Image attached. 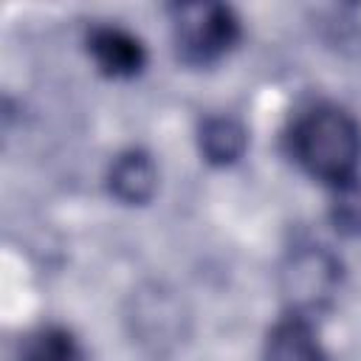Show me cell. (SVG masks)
I'll use <instances>...</instances> for the list:
<instances>
[{"instance_id":"ba28073f","label":"cell","mask_w":361,"mask_h":361,"mask_svg":"<svg viewBox=\"0 0 361 361\" xmlns=\"http://www.w3.org/2000/svg\"><path fill=\"white\" fill-rule=\"evenodd\" d=\"M23 361H82V353L71 333L59 327H45L25 341Z\"/></svg>"},{"instance_id":"5b68a950","label":"cell","mask_w":361,"mask_h":361,"mask_svg":"<svg viewBox=\"0 0 361 361\" xmlns=\"http://www.w3.org/2000/svg\"><path fill=\"white\" fill-rule=\"evenodd\" d=\"M90 54L96 65L110 76H133L144 68V48L141 42L121 31V28H93L90 34Z\"/></svg>"},{"instance_id":"3957f363","label":"cell","mask_w":361,"mask_h":361,"mask_svg":"<svg viewBox=\"0 0 361 361\" xmlns=\"http://www.w3.org/2000/svg\"><path fill=\"white\" fill-rule=\"evenodd\" d=\"M240 37L237 17L231 8L217 3H186L175 6V39L178 51L189 62H212L226 54Z\"/></svg>"},{"instance_id":"8992f818","label":"cell","mask_w":361,"mask_h":361,"mask_svg":"<svg viewBox=\"0 0 361 361\" xmlns=\"http://www.w3.org/2000/svg\"><path fill=\"white\" fill-rule=\"evenodd\" d=\"M197 141H200V152L209 164L228 166L243 158V152L248 147V133L231 116H212L200 124Z\"/></svg>"},{"instance_id":"6da1fadb","label":"cell","mask_w":361,"mask_h":361,"mask_svg":"<svg viewBox=\"0 0 361 361\" xmlns=\"http://www.w3.org/2000/svg\"><path fill=\"white\" fill-rule=\"evenodd\" d=\"M293 147L316 178L338 186L353 178L361 161V130L344 110L322 107L296 127Z\"/></svg>"},{"instance_id":"9c48e42d","label":"cell","mask_w":361,"mask_h":361,"mask_svg":"<svg viewBox=\"0 0 361 361\" xmlns=\"http://www.w3.org/2000/svg\"><path fill=\"white\" fill-rule=\"evenodd\" d=\"M333 226L347 237H361V180L350 178L336 186L333 203H330Z\"/></svg>"},{"instance_id":"52a82bcc","label":"cell","mask_w":361,"mask_h":361,"mask_svg":"<svg viewBox=\"0 0 361 361\" xmlns=\"http://www.w3.org/2000/svg\"><path fill=\"white\" fill-rule=\"evenodd\" d=\"M265 361H327L310 324L299 316L279 322L265 344Z\"/></svg>"},{"instance_id":"277c9868","label":"cell","mask_w":361,"mask_h":361,"mask_svg":"<svg viewBox=\"0 0 361 361\" xmlns=\"http://www.w3.org/2000/svg\"><path fill=\"white\" fill-rule=\"evenodd\" d=\"M107 183L110 192L121 200V203H147L155 195L158 186V169L152 164V158L141 149H127L121 152L110 172H107Z\"/></svg>"},{"instance_id":"7a4b0ae2","label":"cell","mask_w":361,"mask_h":361,"mask_svg":"<svg viewBox=\"0 0 361 361\" xmlns=\"http://www.w3.org/2000/svg\"><path fill=\"white\" fill-rule=\"evenodd\" d=\"M338 279H341V265L327 248L302 245L290 251V257L285 259L279 271V290L288 307L293 310V316L305 319L324 310L333 302L338 290Z\"/></svg>"}]
</instances>
